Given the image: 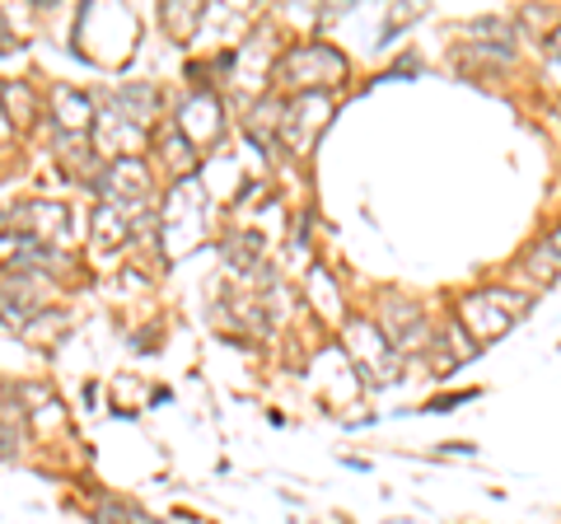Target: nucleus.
Wrapping results in <instances>:
<instances>
[{
	"instance_id": "obj_17",
	"label": "nucleus",
	"mask_w": 561,
	"mask_h": 524,
	"mask_svg": "<svg viewBox=\"0 0 561 524\" xmlns=\"http://www.w3.org/2000/svg\"><path fill=\"white\" fill-rule=\"evenodd\" d=\"M548 249H552V253H561V230H557V235H548Z\"/></svg>"
},
{
	"instance_id": "obj_16",
	"label": "nucleus",
	"mask_w": 561,
	"mask_h": 524,
	"mask_svg": "<svg viewBox=\"0 0 561 524\" xmlns=\"http://www.w3.org/2000/svg\"><path fill=\"white\" fill-rule=\"evenodd\" d=\"M459 403H463V394H445V398H435L431 408H435V412H445V408H459Z\"/></svg>"
},
{
	"instance_id": "obj_14",
	"label": "nucleus",
	"mask_w": 561,
	"mask_h": 524,
	"mask_svg": "<svg viewBox=\"0 0 561 524\" xmlns=\"http://www.w3.org/2000/svg\"><path fill=\"white\" fill-rule=\"evenodd\" d=\"M542 71H548V76L561 84V29L552 33L548 43H542Z\"/></svg>"
},
{
	"instance_id": "obj_3",
	"label": "nucleus",
	"mask_w": 561,
	"mask_h": 524,
	"mask_svg": "<svg viewBox=\"0 0 561 524\" xmlns=\"http://www.w3.org/2000/svg\"><path fill=\"white\" fill-rule=\"evenodd\" d=\"M519 319H524V295H515V291H478L459 305V323L468 328V338H478V342L501 338L505 328H515Z\"/></svg>"
},
{
	"instance_id": "obj_2",
	"label": "nucleus",
	"mask_w": 561,
	"mask_h": 524,
	"mask_svg": "<svg viewBox=\"0 0 561 524\" xmlns=\"http://www.w3.org/2000/svg\"><path fill=\"white\" fill-rule=\"evenodd\" d=\"M276 80H286L290 90H300V94H319V84L346 80V57L332 43H300L280 57Z\"/></svg>"
},
{
	"instance_id": "obj_4",
	"label": "nucleus",
	"mask_w": 561,
	"mask_h": 524,
	"mask_svg": "<svg viewBox=\"0 0 561 524\" xmlns=\"http://www.w3.org/2000/svg\"><path fill=\"white\" fill-rule=\"evenodd\" d=\"M346 352H351L356 375H365L370 384H383V379L398 375V346L383 338V328L370 323V319H351L346 323Z\"/></svg>"
},
{
	"instance_id": "obj_15",
	"label": "nucleus",
	"mask_w": 561,
	"mask_h": 524,
	"mask_svg": "<svg viewBox=\"0 0 561 524\" xmlns=\"http://www.w3.org/2000/svg\"><path fill=\"white\" fill-rule=\"evenodd\" d=\"M5 103H10V117H20V122H28V90H24V84H14V80H5Z\"/></svg>"
},
{
	"instance_id": "obj_13",
	"label": "nucleus",
	"mask_w": 561,
	"mask_h": 524,
	"mask_svg": "<svg viewBox=\"0 0 561 524\" xmlns=\"http://www.w3.org/2000/svg\"><path fill=\"white\" fill-rule=\"evenodd\" d=\"M197 20H202V5H187V10L164 5V24H173V33H179V38H187L192 24H197Z\"/></svg>"
},
{
	"instance_id": "obj_1",
	"label": "nucleus",
	"mask_w": 561,
	"mask_h": 524,
	"mask_svg": "<svg viewBox=\"0 0 561 524\" xmlns=\"http://www.w3.org/2000/svg\"><path fill=\"white\" fill-rule=\"evenodd\" d=\"M206 192L197 179H187L169 192L164 202V253L169 258H187L197 243L206 239Z\"/></svg>"
},
{
	"instance_id": "obj_6",
	"label": "nucleus",
	"mask_w": 561,
	"mask_h": 524,
	"mask_svg": "<svg viewBox=\"0 0 561 524\" xmlns=\"http://www.w3.org/2000/svg\"><path fill=\"white\" fill-rule=\"evenodd\" d=\"M332 117V103L319 99V94H295L286 103V122H280V141H286L290 150H309L313 136H319L328 127Z\"/></svg>"
},
{
	"instance_id": "obj_11",
	"label": "nucleus",
	"mask_w": 561,
	"mask_h": 524,
	"mask_svg": "<svg viewBox=\"0 0 561 524\" xmlns=\"http://www.w3.org/2000/svg\"><path fill=\"white\" fill-rule=\"evenodd\" d=\"M131 212H122V206H108V202H99L94 206V230H90V239L99 243V249H117L122 239L131 235Z\"/></svg>"
},
{
	"instance_id": "obj_12",
	"label": "nucleus",
	"mask_w": 561,
	"mask_h": 524,
	"mask_svg": "<svg viewBox=\"0 0 561 524\" xmlns=\"http://www.w3.org/2000/svg\"><path fill=\"white\" fill-rule=\"evenodd\" d=\"M197 146L187 141V136L179 132V122H169V132H164V160H169V169L179 173V183H187L192 179V164H197V155H192Z\"/></svg>"
},
{
	"instance_id": "obj_5",
	"label": "nucleus",
	"mask_w": 561,
	"mask_h": 524,
	"mask_svg": "<svg viewBox=\"0 0 561 524\" xmlns=\"http://www.w3.org/2000/svg\"><path fill=\"white\" fill-rule=\"evenodd\" d=\"M99 202L122 206V212L140 216L150 202V169L136 160V155H122V160H108V169L99 173Z\"/></svg>"
},
{
	"instance_id": "obj_7",
	"label": "nucleus",
	"mask_w": 561,
	"mask_h": 524,
	"mask_svg": "<svg viewBox=\"0 0 561 524\" xmlns=\"http://www.w3.org/2000/svg\"><path fill=\"white\" fill-rule=\"evenodd\" d=\"M173 122H179V132H183L197 150H202V146H216L220 136H225V117H220L216 94H192Z\"/></svg>"
},
{
	"instance_id": "obj_9",
	"label": "nucleus",
	"mask_w": 561,
	"mask_h": 524,
	"mask_svg": "<svg viewBox=\"0 0 561 524\" xmlns=\"http://www.w3.org/2000/svg\"><path fill=\"white\" fill-rule=\"evenodd\" d=\"M383 338L398 346V356L416 352V346L426 342V319H421V309L408 300H389V328H383Z\"/></svg>"
},
{
	"instance_id": "obj_8",
	"label": "nucleus",
	"mask_w": 561,
	"mask_h": 524,
	"mask_svg": "<svg viewBox=\"0 0 561 524\" xmlns=\"http://www.w3.org/2000/svg\"><path fill=\"white\" fill-rule=\"evenodd\" d=\"M14 225H24L20 239L51 243V239H61V230H66V206H57V202H24L20 212H10V230Z\"/></svg>"
},
{
	"instance_id": "obj_10",
	"label": "nucleus",
	"mask_w": 561,
	"mask_h": 524,
	"mask_svg": "<svg viewBox=\"0 0 561 524\" xmlns=\"http://www.w3.org/2000/svg\"><path fill=\"white\" fill-rule=\"evenodd\" d=\"M51 109H57V127H61L66 136H80V132L99 117L94 99H84L80 90H57V99H51Z\"/></svg>"
}]
</instances>
